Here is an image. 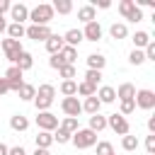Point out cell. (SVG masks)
I'll list each match as a JSON object with an SVG mask.
<instances>
[{"label": "cell", "mask_w": 155, "mask_h": 155, "mask_svg": "<svg viewBox=\"0 0 155 155\" xmlns=\"http://www.w3.org/2000/svg\"><path fill=\"white\" fill-rule=\"evenodd\" d=\"M53 99H56V87L51 82H44V85H39V90H36V94H34L31 102H34L36 111H48L51 104H53Z\"/></svg>", "instance_id": "cell-1"}, {"label": "cell", "mask_w": 155, "mask_h": 155, "mask_svg": "<svg viewBox=\"0 0 155 155\" xmlns=\"http://www.w3.org/2000/svg\"><path fill=\"white\" fill-rule=\"evenodd\" d=\"M53 7H51V2H39L36 7H31L29 10V22L31 24H39V27H48V22L53 19Z\"/></svg>", "instance_id": "cell-2"}, {"label": "cell", "mask_w": 155, "mask_h": 155, "mask_svg": "<svg viewBox=\"0 0 155 155\" xmlns=\"http://www.w3.org/2000/svg\"><path fill=\"white\" fill-rule=\"evenodd\" d=\"M70 143H73L78 150L92 148V145H97V133H94V131H90V128H78V131L73 133Z\"/></svg>", "instance_id": "cell-3"}, {"label": "cell", "mask_w": 155, "mask_h": 155, "mask_svg": "<svg viewBox=\"0 0 155 155\" xmlns=\"http://www.w3.org/2000/svg\"><path fill=\"white\" fill-rule=\"evenodd\" d=\"M119 12H121V17L128 19V22H140V19H143V10H140L133 0H121V2H119Z\"/></svg>", "instance_id": "cell-4"}, {"label": "cell", "mask_w": 155, "mask_h": 155, "mask_svg": "<svg viewBox=\"0 0 155 155\" xmlns=\"http://www.w3.org/2000/svg\"><path fill=\"white\" fill-rule=\"evenodd\" d=\"M0 48H2V53H5V58L15 65V61H17V56L24 51L22 48V41H15V39H2L0 41Z\"/></svg>", "instance_id": "cell-5"}, {"label": "cell", "mask_w": 155, "mask_h": 155, "mask_svg": "<svg viewBox=\"0 0 155 155\" xmlns=\"http://www.w3.org/2000/svg\"><path fill=\"white\" fill-rule=\"evenodd\" d=\"M61 109H63L65 116L78 119V116L82 114V102L78 99V94H75V97H63V99H61Z\"/></svg>", "instance_id": "cell-6"}, {"label": "cell", "mask_w": 155, "mask_h": 155, "mask_svg": "<svg viewBox=\"0 0 155 155\" xmlns=\"http://www.w3.org/2000/svg\"><path fill=\"white\" fill-rule=\"evenodd\" d=\"M36 126H39V131L53 133L58 128V116L51 114V111H36Z\"/></svg>", "instance_id": "cell-7"}, {"label": "cell", "mask_w": 155, "mask_h": 155, "mask_svg": "<svg viewBox=\"0 0 155 155\" xmlns=\"http://www.w3.org/2000/svg\"><path fill=\"white\" fill-rule=\"evenodd\" d=\"M107 126H109L114 133H119V136H126V133H131L128 119H126V116H121V114H109V116H107Z\"/></svg>", "instance_id": "cell-8"}, {"label": "cell", "mask_w": 155, "mask_h": 155, "mask_svg": "<svg viewBox=\"0 0 155 155\" xmlns=\"http://www.w3.org/2000/svg\"><path fill=\"white\" fill-rule=\"evenodd\" d=\"M133 102H136V107H138V109L150 111V109H155V92H153V90H136Z\"/></svg>", "instance_id": "cell-9"}, {"label": "cell", "mask_w": 155, "mask_h": 155, "mask_svg": "<svg viewBox=\"0 0 155 155\" xmlns=\"http://www.w3.org/2000/svg\"><path fill=\"white\" fill-rule=\"evenodd\" d=\"M22 75H24V73H22L17 65H10V68L5 70V80H7V87H10V92H19V87L24 85Z\"/></svg>", "instance_id": "cell-10"}, {"label": "cell", "mask_w": 155, "mask_h": 155, "mask_svg": "<svg viewBox=\"0 0 155 155\" xmlns=\"http://www.w3.org/2000/svg\"><path fill=\"white\" fill-rule=\"evenodd\" d=\"M51 34H53V31H51L48 27H39V24H29V27H24V36L31 39V41H46Z\"/></svg>", "instance_id": "cell-11"}, {"label": "cell", "mask_w": 155, "mask_h": 155, "mask_svg": "<svg viewBox=\"0 0 155 155\" xmlns=\"http://www.w3.org/2000/svg\"><path fill=\"white\" fill-rule=\"evenodd\" d=\"M10 19H12L15 24H24V22L29 19V7H27L24 2L12 5V7H10Z\"/></svg>", "instance_id": "cell-12"}, {"label": "cell", "mask_w": 155, "mask_h": 155, "mask_svg": "<svg viewBox=\"0 0 155 155\" xmlns=\"http://www.w3.org/2000/svg\"><path fill=\"white\" fill-rule=\"evenodd\" d=\"M82 39L85 41H99L102 39V24L94 19V22H90V24H85V29H82Z\"/></svg>", "instance_id": "cell-13"}, {"label": "cell", "mask_w": 155, "mask_h": 155, "mask_svg": "<svg viewBox=\"0 0 155 155\" xmlns=\"http://www.w3.org/2000/svg\"><path fill=\"white\" fill-rule=\"evenodd\" d=\"M94 97H97L102 104H111V102L116 99V92H114V87H111V85H102V87H97Z\"/></svg>", "instance_id": "cell-14"}, {"label": "cell", "mask_w": 155, "mask_h": 155, "mask_svg": "<svg viewBox=\"0 0 155 155\" xmlns=\"http://www.w3.org/2000/svg\"><path fill=\"white\" fill-rule=\"evenodd\" d=\"M80 41H85V39H82V29H68V31L63 34V44H65V46L78 48Z\"/></svg>", "instance_id": "cell-15"}, {"label": "cell", "mask_w": 155, "mask_h": 155, "mask_svg": "<svg viewBox=\"0 0 155 155\" xmlns=\"http://www.w3.org/2000/svg\"><path fill=\"white\" fill-rule=\"evenodd\" d=\"M114 92H116V99H119V102H124V99H133V97H136V85H131V82H121Z\"/></svg>", "instance_id": "cell-16"}, {"label": "cell", "mask_w": 155, "mask_h": 155, "mask_svg": "<svg viewBox=\"0 0 155 155\" xmlns=\"http://www.w3.org/2000/svg\"><path fill=\"white\" fill-rule=\"evenodd\" d=\"M78 19H80L82 24H90V22L97 19V10H94L92 5H82V7H78Z\"/></svg>", "instance_id": "cell-17"}, {"label": "cell", "mask_w": 155, "mask_h": 155, "mask_svg": "<svg viewBox=\"0 0 155 155\" xmlns=\"http://www.w3.org/2000/svg\"><path fill=\"white\" fill-rule=\"evenodd\" d=\"M44 46H46V51L53 56V53H61V48H63L65 44H63V36H58V34H51V36L44 41Z\"/></svg>", "instance_id": "cell-18"}, {"label": "cell", "mask_w": 155, "mask_h": 155, "mask_svg": "<svg viewBox=\"0 0 155 155\" xmlns=\"http://www.w3.org/2000/svg\"><path fill=\"white\" fill-rule=\"evenodd\" d=\"M85 61H87V70H99V73H102L104 65H107V58H104L102 53H90Z\"/></svg>", "instance_id": "cell-19"}, {"label": "cell", "mask_w": 155, "mask_h": 155, "mask_svg": "<svg viewBox=\"0 0 155 155\" xmlns=\"http://www.w3.org/2000/svg\"><path fill=\"white\" fill-rule=\"evenodd\" d=\"M109 36H111L114 41H121V39L128 36V27H126L124 22H114V24L109 27Z\"/></svg>", "instance_id": "cell-20"}, {"label": "cell", "mask_w": 155, "mask_h": 155, "mask_svg": "<svg viewBox=\"0 0 155 155\" xmlns=\"http://www.w3.org/2000/svg\"><path fill=\"white\" fill-rule=\"evenodd\" d=\"M10 128L17 131V133H22V131L29 128V119L24 114H15V116H10Z\"/></svg>", "instance_id": "cell-21"}, {"label": "cell", "mask_w": 155, "mask_h": 155, "mask_svg": "<svg viewBox=\"0 0 155 155\" xmlns=\"http://www.w3.org/2000/svg\"><path fill=\"white\" fill-rule=\"evenodd\" d=\"M15 65L24 73V70H31V65H34V56L29 53V51H22L19 56H17V61H15Z\"/></svg>", "instance_id": "cell-22"}, {"label": "cell", "mask_w": 155, "mask_h": 155, "mask_svg": "<svg viewBox=\"0 0 155 155\" xmlns=\"http://www.w3.org/2000/svg\"><path fill=\"white\" fill-rule=\"evenodd\" d=\"M99 109H102V102H99L94 94L87 97V99H82V111H85V114L92 116V114H99Z\"/></svg>", "instance_id": "cell-23"}, {"label": "cell", "mask_w": 155, "mask_h": 155, "mask_svg": "<svg viewBox=\"0 0 155 155\" xmlns=\"http://www.w3.org/2000/svg\"><path fill=\"white\" fill-rule=\"evenodd\" d=\"M90 131H94V133H99V131H104L107 128V116H102V114H92L90 116V126H87Z\"/></svg>", "instance_id": "cell-24"}, {"label": "cell", "mask_w": 155, "mask_h": 155, "mask_svg": "<svg viewBox=\"0 0 155 155\" xmlns=\"http://www.w3.org/2000/svg\"><path fill=\"white\" fill-rule=\"evenodd\" d=\"M150 41H153V39H150V34H148V31H136V34H133V46H136L138 51H143Z\"/></svg>", "instance_id": "cell-25"}, {"label": "cell", "mask_w": 155, "mask_h": 155, "mask_svg": "<svg viewBox=\"0 0 155 155\" xmlns=\"http://www.w3.org/2000/svg\"><path fill=\"white\" fill-rule=\"evenodd\" d=\"M51 7H53V12H58V15H68V12H73V2H70V0H53Z\"/></svg>", "instance_id": "cell-26"}, {"label": "cell", "mask_w": 155, "mask_h": 155, "mask_svg": "<svg viewBox=\"0 0 155 155\" xmlns=\"http://www.w3.org/2000/svg\"><path fill=\"white\" fill-rule=\"evenodd\" d=\"M61 94L63 97H75L78 94V82L75 80H63L61 82Z\"/></svg>", "instance_id": "cell-27"}, {"label": "cell", "mask_w": 155, "mask_h": 155, "mask_svg": "<svg viewBox=\"0 0 155 155\" xmlns=\"http://www.w3.org/2000/svg\"><path fill=\"white\" fill-rule=\"evenodd\" d=\"M51 145H53V136H51L48 131H39V133H36V148H46V150H48Z\"/></svg>", "instance_id": "cell-28"}, {"label": "cell", "mask_w": 155, "mask_h": 155, "mask_svg": "<svg viewBox=\"0 0 155 155\" xmlns=\"http://www.w3.org/2000/svg\"><path fill=\"white\" fill-rule=\"evenodd\" d=\"M24 36V24H7V39H15V41H19Z\"/></svg>", "instance_id": "cell-29"}, {"label": "cell", "mask_w": 155, "mask_h": 155, "mask_svg": "<svg viewBox=\"0 0 155 155\" xmlns=\"http://www.w3.org/2000/svg\"><path fill=\"white\" fill-rule=\"evenodd\" d=\"M17 94H19V99L31 102V99H34V94H36V87H34V85H29V82H24V85L19 87V92H17Z\"/></svg>", "instance_id": "cell-30"}, {"label": "cell", "mask_w": 155, "mask_h": 155, "mask_svg": "<svg viewBox=\"0 0 155 155\" xmlns=\"http://www.w3.org/2000/svg\"><path fill=\"white\" fill-rule=\"evenodd\" d=\"M51 136H53V143H58V145L70 143V138H73V133H68V131H65V128H61V126H58V128H56Z\"/></svg>", "instance_id": "cell-31"}, {"label": "cell", "mask_w": 155, "mask_h": 155, "mask_svg": "<svg viewBox=\"0 0 155 155\" xmlns=\"http://www.w3.org/2000/svg\"><path fill=\"white\" fill-rule=\"evenodd\" d=\"M121 148H124L126 153H133V150H138V138H136V136H131V133H126V136L121 138Z\"/></svg>", "instance_id": "cell-32"}, {"label": "cell", "mask_w": 155, "mask_h": 155, "mask_svg": "<svg viewBox=\"0 0 155 155\" xmlns=\"http://www.w3.org/2000/svg\"><path fill=\"white\" fill-rule=\"evenodd\" d=\"M61 56H63V61H65L68 65H75V58H78V48H73V46H63V48H61Z\"/></svg>", "instance_id": "cell-33"}, {"label": "cell", "mask_w": 155, "mask_h": 155, "mask_svg": "<svg viewBox=\"0 0 155 155\" xmlns=\"http://www.w3.org/2000/svg\"><path fill=\"white\" fill-rule=\"evenodd\" d=\"M94 92H97V87L87 85L85 80H80V82H78V94H80V97H85V99H87V97H92Z\"/></svg>", "instance_id": "cell-34"}, {"label": "cell", "mask_w": 155, "mask_h": 155, "mask_svg": "<svg viewBox=\"0 0 155 155\" xmlns=\"http://www.w3.org/2000/svg\"><path fill=\"white\" fill-rule=\"evenodd\" d=\"M133 111H136V102H133V99L119 102V114H121V116H128V114H133Z\"/></svg>", "instance_id": "cell-35"}, {"label": "cell", "mask_w": 155, "mask_h": 155, "mask_svg": "<svg viewBox=\"0 0 155 155\" xmlns=\"http://www.w3.org/2000/svg\"><path fill=\"white\" fill-rule=\"evenodd\" d=\"M85 82L92 85V87H97V85L102 82V73H99V70H87V73H85Z\"/></svg>", "instance_id": "cell-36"}, {"label": "cell", "mask_w": 155, "mask_h": 155, "mask_svg": "<svg viewBox=\"0 0 155 155\" xmlns=\"http://www.w3.org/2000/svg\"><path fill=\"white\" fill-rule=\"evenodd\" d=\"M58 126H61V128H65L68 133H75V131L80 128V124H78V119H70V116H65V119H63V121H61Z\"/></svg>", "instance_id": "cell-37"}, {"label": "cell", "mask_w": 155, "mask_h": 155, "mask_svg": "<svg viewBox=\"0 0 155 155\" xmlns=\"http://www.w3.org/2000/svg\"><path fill=\"white\" fill-rule=\"evenodd\" d=\"M128 63H131V65H143V63H145V56H143V51L133 48V51L128 53Z\"/></svg>", "instance_id": "cell-38"}, {"label": "cell", "mask_w": 155, "mask_h": 155, "mask_svg": "<svg viewBox=\"0 0 155 155\" xmlns=\"http://www.w3.org/2000/svg\"><path fill=\"white\" fill-rule=\"evenodd\" d=\"M114 153V145L109 140H97V155H111Z\"/></svg>", "instance_id": "cell-39"}, {"label": "cell", "mask_w": 155, "mask_h": 155, "mask_svg": "<svg viewBox=\"0 0 155 155\" xmlns=\"http://www.w3.org/2000/svg\"><path fill=\"white\" fill-rule=\"evenodd\" d=\"M48 65H51L53 70H61V68H63V65H68V63L63 61V56H61V53H53V56L48 58Z\"/></svg>", "instance_id": "cell-40"}, {"label": "cell", "mask_w": 155, "mask_h": 155, "mask_svg": "<svg viewBox=\"0 0 155 155\" xmlns=\"http://www.w3.org/2000/svg\"><path fill=\"white\" fill-rule=\"evenodd\" d=\"M58 75H61L63 80H73V78L78 75V70H75V65H63V68L58 70Z\"/></svg>", "instance_id": "cell-41"}, {"label": "cell", "mask_w": 155, "mask_h": 155, "mask_svg": "<svg viewBox=\"0 0 155 155\" xmlns=\"http://www.w3.org/2000/svg\"><path fill=\"white\" fill-rule=\"evenodd\" d=\"M145 150H148V155H155V133H150L145 138Z\"/></svg>", "instance_id": "cell-42"}, {"label": "cell", "mask_w": 155, "mask_h": 155, "mask_svg": "<svg viewBox=\"0 0 155 155\" xmlns=\"http://www.w3.org/2000/svg\"><path fill=\"white\" fill-rule=\"evenodd\" d=\"M90 5H92V7H102V10H109V7H111L109 0H92Z\"/></svg>", "instance_id": "cell-43"}, {"label": "cell", "mask_w": 155, "mask_h": 155, "mask_svg": "<svg viewBox=\"0 0 155 155\" xmlns=\"http://www.w3.org/2000/svg\"><path fill=\"white\" fill-rule=\"evenodd\" d=\"M10 7H12L10 0H0V17H5V12H10Z\"/></svg>", "instance_id": "cell-44"}, {"label": "cell", "mask_w": 155, "mask_h": 155, "mask_svg": "<svg viewBox=\"0 0 155 155\" xmlns=\"http://www.w3.org/2000/svg\"><path fill=\"white\" fill-rule=\"evenodd\" d=\"M7 155H27V150L22 148V145H15V148H10V153Z\"/></svg>", "instance_id": "cell-45"}, {"label": "cell", "mask_w": 155, "mask_h": 155, "mask_svg": "<svg viewBox=\"0 0 155 155\" xmlns=\"http://www.w3.org/2000/svg\"><path fill=\"white\" fill-rule=\"evenodd\" d=\"M7 92H10V87H7V80H5V78H0V97H2V94H7Z\"/></svg>", "instance_id": "cell-46"}, {"label": "cell", "mask_w": 155, "mask_h": 155, "mask_svg": "<svg viewBox=\"0 0 155 155\" xmlns=\"http://www.w3.org/2000/svg\"><path fill=\"white\" fill-rule=\"evenodd\" d=\"M148 131H150V133H155V116H150V119H148Z\"/></svg>", "instance_id": "cell-47"}, {"label": "cell", "mask_w": 155, "mask_h": 155, "mask_svg": "<svg viewBox=\"0 0 155 155\" xmlns=\"http://www.w3.org/2000/svg\"><path fill=\"white\" fill-rule=\"evenodd\" d=\"M31 155H51V150H46V148H36Z\"/></svg>", "instance_id": "cell-48"}, {"label": "cell", "mask_w": 155, "mask_h": 155, "mask_svg": "<svg viewBox=\"0 0 155 155\" xmlns=\"http://www.w3.org/2000/svg\"><path fill=\"white\" fill-rule=\"evenodd\" d=\"M5 31H7V19L0 17V34H5Z\"/></svg>", "instance_id": "cell-49"}, {"label": "cell", "mask_w": 155, "mask_h": 155, "mask_svg": "<svg viewBox=\"0 0 155 155\" xmlns=\"http://www.w3.org/2000/svg\"><path fill=\"white\" fill-rule=\"evenodd\" d=\"M7 153H10V148H7L5 143H0V155H7Z\"/></svg>", "instance_id": "cell-50"}, {"label": "cell", "mask_w": 155, "mask_h": 155, "mask_svg": "<svg viewBox=\"0 0 155 155\" xmlns=\"http://www.w3.org/2000/svg\"><path fill=\"white\" fill-rule=\"evenodd\" d=\"M111 155H116V153H111Z\"/></svg>", "instance_id": "cell-51"}]
</instances>
